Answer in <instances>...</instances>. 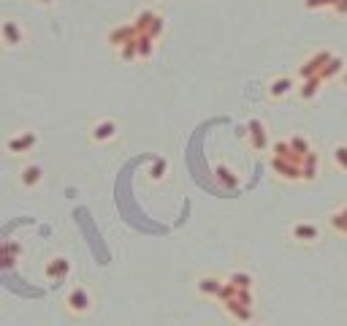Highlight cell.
Wrapping results in <instances>:
<instances>
[{
  "label": "cell",
  "mask_w": 347,
  "mask_h": 326,
  "mask_svg": "<svg viewBox=\"0 0 347 326\" xmlns=\"http://www.w3.org/2000/svg\"><path fill=\"white\" fill-rule=\"evenodd\" d=\"M3 36H6V41H9V46H17L19 44V36H22V33H19V28L14 22H3Z\"/></svg>",
  "instance_id": "cell-1"
},
{
  "label": "cell",
  "mask_w": 347,
  "mask_h": 326,
  "mask_svg": "<svg viewBox=\"0 0 347 326\" xmlns=\"http://www.w3.org/2000/svg\"><path fill=\"white\" fill-rule=\"evenodd\" d=\"M92 136H95V139H111V136H114V123H109V120L98 123L95 131H92Z\"/></svg>",
  "instance_id": "cell-2"
},
{
  "label": "cell",
  "mask_w": 347,
  "mask_h": 326,
  "mask_svg": "<svg viewBox=\"0 0 347 326\" xmlns=\"http://www.w3.org/2000/svg\"><path fill=\"white\" fill-rule=\"evenodd\" d=\"M68 302H71V307H79V310H84V307H87V302H90V296H87L82 288H76V291H73V294H71V299H68Z\"/></svg>",
  "instance_id": "cell-3"
},
{
  "label": "cell",
  "mask_w": 347,
  "mask_h": 326,
  "mask_svg": "<svg viewBox=\"0 0 347 326\" xmlns=\"http://www.w3.org/2000/svg\"><path fill=\"white\" fill-rule=\"evenodd\" d=\"M293 234H296V237H304L306 242H309V239H317V231L312 229V226H296V229H293Z\"/></svg>",
  "instance_id": "cell-4"
},
{
  "label": "cell",
  "mask_w": 347,
  "mask_h": 326,
  "mask_svg": "<svg viewBox=\"0 0 347 326\" xmlns=\"http://www.w3.org/2000/svg\"><path fill=\"white\" fill-rule=\"evenodd\" d=\"M41 179V169L38 166H28L25 169V185H33V182H38Z\"/></svg>",
  "instance_id": "cell-5"
},
{
  "label": "cell",
  "mask_w": 347,
  "mask_h": 326,
  "mask_svg": "<svg viewBox=\"0 0 347 326\" xmlns=\"http://www.w3.org/2000/svg\"><path fill=\"white\" fill-rule=\"evenodd\" d=\"M290 90V82L288 79H282V82H277L274 87H271V92H274V95H282V92H288Z\"/></svg>",
  "instance_id": "cell-6"
},
{
  "label": "cell",
  "mask_w": 347,
  "mask_h": 326,
  "mask_svg": "<svg viewBox=\"0 0 347 326\" xmlns=\"http://www.w3.org/2000/svg\"><path fill=\"white\" fill-rule=\"evenodd\" d=\"M336 163H342L344 169H347V147H339L336 150Z\"/></svg>",
  "instance_id": "cell-7"
}]
</instances>
